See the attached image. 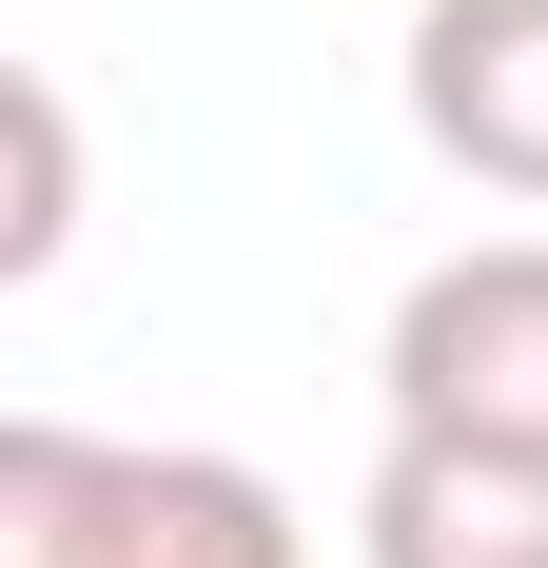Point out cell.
Returning a JSON list of instances; mask_svg holds the SVG:
<instances>
[{"mask_svg": "<svg viewBox=\"0 0 548 568\" xmlns=\"http://www.w3.org/2000/svg\"><path fill=\"white\" fill-rule=\"evenodd\" d=\"M0 568H314V529L235 452H118V432L20 412L0 432Z\"/></svg>", "mask_w": 548, "mask_h": 568, "instance_id": "1", "label": "cell"}, {"mask_svg": "<svg viewBox=\"0 0 548 568\" xmlns=\"http://www.w3.org/2000/svg\"><path fill=\"white\" fill-rule=\"evenodd\" d=\"M392 432H470V452H548V235H470L392 294L373 353Z\"/></svg>", "mask_w": 548, "mask_h": 568, "instance_id": "2", "label": "cell"}, {"mask_svg": "<svg viewBox=\"0 0 548 568\" xmlns=\"http://www.w3.org/2000/svg\"><path fill=\"white\" fill-rule=\"evenodd\" d=\"M412 138L548 216V0H412Z\"/></svg>", "mask_w": 548, "mask_h": 568, "instance_id": "3", "label": "cell"}, {"mask_svg": "<svg viewBox=\"0 0 548 568\" xmlns=\"http://www.w3.org/2000/svg\"><path fill=\"white\" fill-rule=\"evenodd\" d=\"M373 568H548V452H470V432H392L353 490Z\"/></svg>", "mask_w": 548, "mask_h": 568, "instance_id": "4", "label": "cell"}, {"mask_svg": "<svg viewBox=\"0 0 548 568\" xmlns=\"http://www.w3.org/2000/svg\"><path fill=\"white\" fill-rule=\"evenodd\" d=\"M0 118H20V216H0V275H40L59 235H79V118H59V79H20Z\"/></svg>", "mask_w": 548, "mask_h": 568, "instance_id": "5", "label": "cell"}]
</instances>
